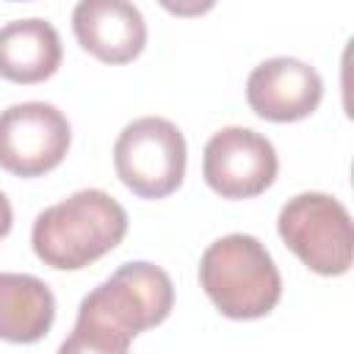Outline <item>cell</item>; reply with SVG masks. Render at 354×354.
<instances>
[{
    "mask_svg": "<svg viewBox=\"0 0 354 354\" xmlns=\"http://www.w3.org/2000/svg\"><path fill=\"white\" fill-rule=\"evenodd\" d=\"M127 235V210L102 188H80L44 207L30 230L36 257L55 271L100 260Z\"/></svg>",
    "mask_w": 354,
    "mask_h": 354,
    "instance_id": "obj_1",
    "label": "cell"
},
{
    "mask_svg": "<svg viewBox=\"0 0 354 354\" xmlns=\"http://www.w3.org/2000/svg\"><path fill=\"white\" fill-rule=\"evenodd\" d=\"M199 285L213 307L232 321L263 318L282 299V277L274 257L246 232H230L202 252Z\"/></svg>",
    "mask_w": 354,
    "mask_h": 354,
    "instance_id": "obj_2",
    "label": "cell"
},
{
    "mask_svg": "<svg viewBox=\"0 0 354 354\" xmlns=\"http://www.w3.org/2000/svg\"><path fill=\"white\" fill-rule=\"evenodd\" d=\"M277 230L285 246L315 274L340 277L354 260V224L346 205L321 191L290 196L279 216Z\"/></svg>",
    "mask_w": 354,
    "mask_h": 354,
    "instance_id": "obj_3",
    "label": "cell"
},
{
    "mask_svg": "<svg viewBox=\"0 0 354 354\" xmlns=\"http://www.w3.org/2000/svg\"><path fill=\"white\" fill-rule=\"evenodd\" d=\"M185 138L163 116H141L122 127L113 144L116 177L141 199H163L185 177Z\"/></svg>",
    "mask_w": 354,
    "mask_h": 354,
    "instance_id": "obj_4",
    "label": "cell"
},
{
    "mask_svg": "<svg viewBox=\"0 0 354 354\" xmlns=\"http://www.w3.org/2000/svg\"><path fill=\"white\" fill-rule=\"evenodd\" d=\"M171 307H174L171 277L149 260H130L119 266L91 293H86L77 313L91 315L124 332L127 337H136L163 324Z\"/></svg>",
    "mask_w": 354,
    "mask_h": 354,
    "instance_id": "obj_5",
    "label": "cell"
},
{
    "mask_svg": "<svg viewBox=\"0 0 354 354\" xmlns=\"http://www.w3.org/2000/svg\"><path fill=\"white\" fill-rule=\"evenodd\" d=\"M69 119L50 102H14L0 111V169L17 177L53 171L69 149Z\"/></svg>",
    "mask_w": 354,
    "mask_h": 354,
    "instance_id": "obj_6",
    "label": "cell"
},
{
    "mask_svg": "<svg viewBox=\"0 0 354 354\" xmlns=\"http://www.w3.org/2000/svg\"><path fill=\"white\" fill-rule=\"evenodd\" d=\"M279 171L274 144L252 127H221L202 152V177L224 199H252L263 194Z\"/></svg>",
    "mask_w": 354,
    "mask_h": 354,
    "instance_id": "obj_7",
    "label": "cell"
},
{
    "mask_svg": "<svg viewBox=\"0 0 354 354\" xmlns=\"http://www.w3.org/2000/svg\"><path fill=\"white\" fill-rule=\"evenodd\" d=\"M321 97L324 80L318 69L290 55L268 58L246 77V102L268 122H299L318 108Z\"/></svg>",
    "mask_w": 354,
    "mask_h": 354,
    "instance_id": "obj_8",
    "label": "cell"
},
{
    "mask_svg": "<svg viewBox=\"0 0 354 354\" xmlns=\"http://www.w3.org/2000/svg\"><path fill=\"white\" fill-rule=\"evenodd\" d=\"M77 44L105 64H127L147 44V22L127 0H80L72 11Z\"/></svg>",
    "mask_w": 354,
    "mask_h": 354,
    "instance_id": "obj_9",
    "label": "cell"
},
{
    "mask_svg": "<svg viewBox=\"0 0 354 354\" xmlns=\"http://www.w3.org/2000/svg\"><path fill=\"white\" fill-rule=\"evenodd\" d=\"M64 47L55 25L44 17H25L0 25V77L11 83H41L61 66Z\"/></svg>",
    "mask_w": 354,
    "mask_h": 354,
    "instance_id": "obj_10",
    "label": "cell"
},
{
    "mask_svg": "<svg viewBox=\"0 0 354 354\" xmlns=\"http://www.w3.org/2000/svg\"><path fill=\"white\" fill-rule=\"evenodd\" d=\"M55 321V296L33 274L0 271V340L36 343Z\"/></svg>",
    "mask_w": 354,
    "mask_h": 354,
    "instance_id": "obj_11",
    "label": "cell"
},
{
    "mask_svg": "<svg viewBox=\"0 0 354 354\" xmlns=\"http://www.w3.org/2000/svg\"><path fill=\"white\" fill-rule=\"evenodd\" d=\"M130 340L124 332L77 313V321L66 340L58 346V354H130Z\"/></svg>",
    "mask_w": 354,
    "mask_h": 354,
    "instance_id": "obj_12",
    "label": "cell"
},
{
    "mask_svg": "<svg viewBox=\"0 0 354 354\" xmlns=\"http://www.w3.org/2000/svg\"><path fill=\"white\" fill-rule=\"evenodd\" d=\"M11 224H14V210H11L8 196L0 191V238H6V235H8Z\"/></svg>",
    "mask_w": 354,
    "mask_h": 354,
    "instance_id": "obj_13",
    "label": "cell"
}]
</instances>
